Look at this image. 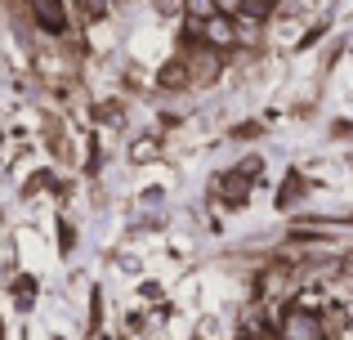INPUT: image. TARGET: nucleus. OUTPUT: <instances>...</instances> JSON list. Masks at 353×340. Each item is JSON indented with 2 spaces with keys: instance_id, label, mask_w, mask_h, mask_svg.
Wrapping results in <instances>:
<instances>
[{
  "instance_id": "obj_6",
  "label": "nucleus",
  "mask_w": 353,
  "mask_h": 340,
  "mask_svg": "<svg viewBox=\"0 0 353 340\" xmlns=\"http://www.w3.org/2000/svg\"><path fill=\"white\" fill-rule=\"evenodd\" d=\"M246 5H268V0H246Z\"/></svg>"
},
{
  "instance_id": "obj_5",
  "label": "nucleus",
  "mask_w": 353,
  "mask_h": 340,
  "mask_svg": "<svg viewBox=\"0 0 353 340\" xmlns=\"http://www.w3.org/2000/svg\"><path fill=\"white\" fill-rule=\"evenodd\" d=\"M241 5H246V0H219V14L233 18V14H241Z\"/></svg>"
},
{
  "instance_id": "obj_2",
  "label": "nucleus",
  "mask_w": 353,
  "mask_h": 340,
  "mask_svg": "<svg viewBox=\"0 0 353 340\" xmlns=\"http://www.w3.org/2000/svg\"><path fill=\"white\" fill-rule=\"evenodd\" d=\"M201 32H206L210 45H233L237 41V27H233V18H228V14H215L210 23H201Z\"/></svg>"
},
{
  "instance_id": "obj_1",
  "label": "nucleus",
  "mask_w": 353,
  "mask_h": 340,
  "mask_svg": "<svg viewBox=\"0 0 353 340\" xmlns=\"http://www.w3.org/2000/svg\"><path fill=\"white\" fill-rule=\"evenodd\" d=\"M282 340H327V336H322V323L313 314L295 309V314L286 318V327H282Z\"/></svg>"
},
{
  "instance_id": "obj_3",
  "label": "nucleus",
  "mask_w": 353,
  "mask_h": 340,
  "mask_svg": "<svg viewBox=\"0 0 353 340\" xmlns=\"http://www.w3.org/2000/svg\"><path fill=\"white\" fill-rule=\"evenodd\" d=\"M32 5H36V18H45L50 32H63V5L59 0H32Z\"/></svg>"
},
{
  "instance_id": "obj_4",
  "label": "nucleus",
  "mask_w": 353,
  "mask_h": 340,
  "mask_svg": "<svg viewBox=\"0 0 353 340\" xmlns=\"http://www.w3.org/2000/svg\"><path fill=\"white\" fill-rule=\"evenodd\" d=\"M183 14H188L192 23H210V18L219 14V0H183Z\"/></svg>"
}]
</instances>
